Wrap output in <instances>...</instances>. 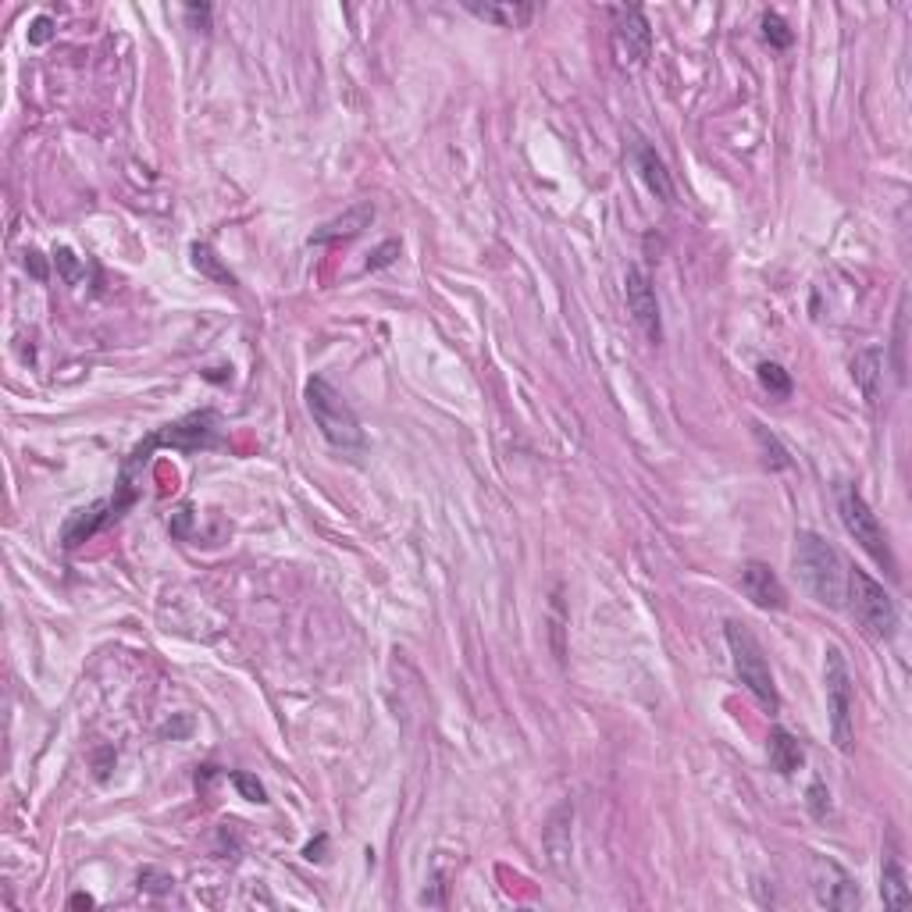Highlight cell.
Listing matches in <instances>:
<instances>
[{"label": "cell", "mask_w": 912, "mask_h": 912, "mask_svg": "<svg viewBox=\"0 0 912 912\" xmlns=\"http://www.w3.org/2000/svg\"><path fill=\"white\" fill-rule=\"evenodd\" d=\"M375 221V207L371 204H360V207H353L346 218H339V221H332V225H325L321 232H314L310 236V243H332V239H350V236H360L367 225Z\"/></svg>", "instance_id": "9a60e30c"}, {"label": "cell", "mask_w": 912, "mask_h": 912, "mask_svg": "<svg viewBox=\"0 0 912 912\" xmlns=\"http://www.w3.org/2000/svg\"><path fill=\"white\" fill-rule=\"evenodd\" d=\"M766 752H770V766H774L777 774H795L798 766H802V759H806V752H802V745H798L795 738H791L784 727H777V731H770V745H766Z\"/></svg>", "instance_id": "2e32d148"}, {"label": "cell", "mask_w": 912, "mask_h": 912, "mask_svg": "<svg viewBox=\"0 0 912 912\" xmlns=\"http://www.w3.org/2000/svg\"><path fill=\"white\" fill-rule=\"evenodd\" d=\"M763 36H766V43H774V47H791V29L784 25L781 15H774V11H766L763 15Z\"/></svg>", "instance_id": "44dd1931"}, {"label": "cell", "mask_w": 912, "mask_h": 912, "mask_svg": "<svg viewBox=\"0 0 912 912\" xmlns=\"http://www.w3.org/2000/svg\"><path fill=\"white\" fill-rule=\"evenodd\" d=\"M396 250H399V243H385L382 250L375 253V261H367V268H382V264H389L392 261L389 253H396Z\"/></svg>", "instance_id": "4316f807"}, {"label": "cell", "mask_w": 912, "mask_h": 912, "mask_svg": "<svg viewBox=\"0 0 912 912\" xmlns=\"http://www.w3.org/2000/svg\"><path fill=\"white\" fill-rule=\"evenodd\" d=\"M759 385H763L770 396H791V378L788 371H784L781 364H770V360H763L759 364Z\"/></svg>", "instance_id": "d6986e66"}, {"label": "cell", "mask_w": 912, "mask_h": 912, "mask_svg": "<svg viewBox=\"0 0 912 912\" xmlns=\"http://www.w3.org/2000/svg\"><path fill=\"white\" fill-rule=\"evenodd\" d=\"M321 848H325V838H318V845H307V848H303V855H307L310 863H318V859H325V855H321Z\"/></svg>", "instance_id": "f1b7e54d"}, {"label": "cell", "mask_w": 912, "mask_h": 912, "mask_svg": "<svg viewBox=\"0 0 912 912\" xmlns=\"http://www.w3.org/2000/svg\"><path fill=\"white\" fill-rule=\"evenodd\" d=\"M186 15H189V18H196V22H200V25L207 29V18H211V8H207V4H204V8H196V4H189Z\"/></svg>", "instance_id": "83f0119b"}, {"label": "cell", "mask_w": 912, "mask_h": 912, "mask_svg": "<svg viewBox=\"0 0 912 912\" xmlns=\"http://www.w3.org/2000/svg\"><path fill=\"white\" fill-rule=\"evenodd\" d=\"M752 428H756V439H759V446H763V453H766V456H763L766 464H770V467H788V464H791V460H788V449H784L781 442L774 439V435L766 432L763 424H752Z\"/></svg>", "instance_id": "ffe728a7"}, {"label": "cell", "mask_w": 912, "mask_h": 912, "mask_svg": "<svg viewBox=\"0 0 912 912\" xmlns=\"http://www.w3.org/2000/svg\"><path fill=\"white\" fill-rule=\"evenodd\" d=\"M218 442V417L211 410L204 414H189L175 424H164L161 432L147 442V449L154 446H175V449H200V446H214Z\"/></svg>", "instance_id": "30bf717a"}, {"label": "cell", "mask_w": 912, "mask_h": 912, "mask_svg": "<svg viewBox=\"0 0 912 912\" xmlns=\"http://www.w3.org/2000/svg\"><path fill=\"white\" fill-rule=\"evenodd\" d=\"M303 399H307V410L314 417V424L321 428L325 442L332 449H342V453H360L364 449V428H360L357 414L346 399L335 392V385L328 378H310L307 389H303Z\"/></svg>", "instance_id": "7a4b0ae2"}, {"label": "cell", "mask_w": 912, "mask_h": 912, "mask_svg": "<svg viewBox=\"0 0 912 912\" xmlns=\"http://www.w3.org/2000/svg\"><path fill=\"white\" fill-rule=\"evenodd\" d=\"M823 684H827V713H831V738L838 752L855 749V681L848 670L845 652L838 645L827 649L823 660Z\"/></svg>", "instance_id": "277c9868"}, {"label": "cell", "mask_w": 912, "mask_h": 912, "mask_svg": "<svg viewBox=\"0 0 912 912\" xmlns=\"http://www.w3.org/2000/svg\"><path fill=\"white\" fill-rule=\"evenodd\" d=\"M232 784H236L239 791H243V798L246 802H268V791H264V784L257 781V777H250V774H232Z\"/></svg>", "instance_id": "603a6c76"}, {"label": "cell", "mask_w": 912, "mask_h": 912, "mask_svg": "<svg viewBox=\"0 0 912 912\" xmlns=\"http://www.w3.org/2000/svg\"><path fill=\"white\" fill-rule=\"evenodd\" d=\"M139 888L154 891V895H164V891H171V877L168 873H157V870H143L139 873Z\"/></svg>", "instance_id": "cb8c5ba5"}, {"label": "cell", "mask_w": 912, "mask_h": 912, "mask_svg": "<svg viewBox=\"0 0 912 912\" xmlns=\"http://www.w3.org/2000/svg\"><path fill=\"white\" fill-rule=\"evenodd\" d=\"M193 264L204 275H211L214 282H221V285H236V278H232V271L228 268H221V261L214 257V250L207 243H193Z\"/></svg>", "instance_id": "ac0fdd59"}, {"label": "cell", "mask_w": 912, "mask_h": 912, "mask_svg": "<svg viewBox=\"0 0 912 912\" xmlns=\"http://www.w3.org/2000/svg\"><path fill=\"white\" fill-rule=\"evenodd\" d=\"M795 574L816 603L831 606V610L845 606L848 567L841 563L838 549L831 542H823L816 531H798L795 535Z\"/></svg>", "instance_id": "6da1fadb"}, {"label": "cell", "mask_w": 912, "mask_h": 912, "mask_svg": "<svg viewBox=\"0 0 912 912\" xmlns=\"http://www.w3.org/2000/svg\"><path fill=\"white\" fill-rule=\"evenodd\" d=\"M635 157H638V171H642L645 186L660 196L663 204H670V200H674V182H670V171H667V164H663V157L652 147H645V143H638Z\"/></svg>", "instance_id": "5bb4252c"}, {"label": "cell", "mask_w": 912, "mask_h": 912, "mask_svg": "<svg viewBox=\"0 0 912 912\" xmlns=\"http://www.w3.org/2000/svg\"><path fill=\"white\" fill-rule=\"evenodd\" d=\"M845 599H848V610H852V617L863 624L866 635H873V638H891V635H895V627H898V606H895V599H891V595L884 592V585H877V581H873L866 570H859V567L848 570Z\"/></svg>", "instance_id": "5b68a950"}, {"label": "cell", "mask_w": 912, "mask_h": 912, "mask_svg": "<svg viewBox=\"0 0 912 912\" xmlns=\"http://www.w3.org/2000/svg\"><path fill=\"white\" fill-rule=\"evenodd\" d=\"M741 592L749 595L752 606L759 610H784L788 606V592H784L781 578L774 574V567L752 560L741 567Z\"/></svg>", "instance_id": "8fae6325"}, {"label": "cell", "mask_w": 912, "mask_h": 912, "mask_svg": "<svg viewBox=\"0 0 912 912\" xmlns=\"http://www.w3.org/2000/svg\"><path fill=\"white\" fill-rule=\"evenodd\" d=\"M880 898L888 909H905L909 905V880H905V870L898 866V859H888L884 870H880Z\"/></svg>", "instance_id": "e0dca14e"}, {"label": "cell", "mask_w": 912, "mask_h": 912, "mask_svg": "<svg viewBox=\"0 0 912 912\" xmlns=\"http://www.w3.org/2000/svg\"><path fill=\"white\" fill-rule=\"evenodd\" d=\"M724 638H727V649H731V660H734V670H738L741 684L756 695L759 706H763L766 713H777V709H781V695H777V684H774V674H770V663H766V652H763V645H759V638L752 635V627L741 624V620H727Z\"/></svg>", "instance_id": "3957f363"}, {"label": "cell", "mask_w": 912, "mask_h": 912, "mask_svg": "<svg viewBox=\"0 0 912 912\" xmlns=\"http://www.w3.org/2000/svg\"><path fill=\"white\" fill-rule=\"evenodd\" d=\"M624 296H627V310L635 325L645 332L649 342H660L663 339V318H660V300H656V285H652L649 271L631 264L624 275Z\"/></svg>", "instance_id": "ba28073f"}, {"label": "cell", "mask_w": 912, "mask_h": 912, "mask_svg": "<svg viewBox=\"0 0 912 912\" xmlns=\"http://www.w3.org/2000/svg\"><path fill=\"white\" fill-rule=\"evenodd\" d=\"M464 8L471 11L474 18H481V22H489V25H499V29H524V25L531 22V15H535L531 4H513V0H506V4L464 0Z\"/></svg>", "instance_id": "7c38bea8"}, {"label": "cell", "mask_w": 912, "mask_h": 912, "mask_svg": "<svg viewBox=\"0 0 912 912\" xmlns=\"http://www.w3.org/2000/svg\"><path fill=\"white\" fill-rule=\"evenodd\" d=\"M905 300H902V307H898V332H895V353H898V360H895V371H898V382H905V360H902V346H905Z\"/></svg>", "instance_id": "d4e9b609"}, {"label": "cell", "mask_w": 912, "mask_h": 912, "mask_svg": "<svg viewBox=\"0 0 912 912\" xmlns=\"http://www.w3.org/2000/svg\"><path fill=\"white\" fill-rule=\"evenodd\" d=\"M852 378H855V385H859V392L866 396V403H877L880 382H884V350H880V346H870V350L855 353Z\"/></svg>", "instance_id": "4fadbf2b"}, {"label": "cell", "mask_w": 912, "mask_h": 912, "mask_svg": "<svg viewBox=\"0 0 912 912\" xmlns=\"http://www.w3.org/2000/svg\"><path fill=\"white\" fill-rule=\"evenodd\" d=\"M50 36H54V18L40 15L33 25H29V43H36V47H40V43H47Z\"/></svg>", "instance_id": "484cf974"}, {"label": "cell", "mask_w": 912, "mask_h": 912, "mask_svg": "<svg viewBox=\"0 0 912 912\" xmlns=\"http://www.w3.org/2000/svg\"><path fill=\"white\" fill-rule=\"evenodd\" d=\"M809 813H813L816 820H827V813H831V791H827L823 781L809 784Z\"/></svg>", "instance_id": "7402d4cb"}, {"label": "cell", "mask_w": 912, "mask_h": 912, "mask_svg": "<svg viewBox=\"0 0 912 912\" xmlns=\"http://www.w3.org/2000/svg\"><path fill=\"white\" fill-rule=\"evenodd\" d=\"M68 905H72V909H93L97 902H93L90 895H72V898H68Z\"/></svg>", "instance_id": "f546056e"}, {"label": "cell", "mask_w": 912, "mask_h": 912, "mask_svg": "<svg viewBox=\"0 0 912 912\" xmlns=\"http://www.w3.org/2000/svg\"><path fill=\"white\" fill-rule=\"evenodd\" d=\"M613 47H617V61L624 68H638L649 61L652 54V29L642 8H613Z\"/></svg>", "instance_id": "52a82bcc"}, {"label": "cell", "mask_w": 912, "mask_h": 912, "mask_svg": "<svg viewBox=\"0 0 912 912\" xmlns=\"http://www.w3.org/2000/svg\"><path fill=\"white\" fill-rule=\"evenodd\" d=\"M838 513H841V524H845L848 535L863 546V553L870 556L877 567L895 574V556H891L888 535H884L877 513L870 510V503H866L863 492L855 489V485H841L838 489Z\"/></svg>", "instance_id": "8992f818"}, {"label": "cell", "mask_w": 912, "mask_h": 912, "mask_svg": "<svg viewBox=\"0 0 912 912\" xmlns=\"http://www.w3.org/2000/svg\"><path fill=\"white\" fill-rule=\"evenodd\" d=\"M809 884H813V895L823 909H838V912L859 909V888H855V880L834 859L816 855L813 866H809Z\"/></svg>", "instance_id": "9c48e42d"}]
</instances>
